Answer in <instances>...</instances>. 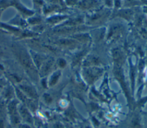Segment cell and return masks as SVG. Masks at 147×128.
<instances>
[{
  "instance_id": "cell-2",
  "label": "cell",
  "mask_w": 147,
  "mask_h": 128,
  "mask_svg": "<svg viewBox=\"0 0 147 128\" xmlns=\"http://www.w3.org/2000/svg\"><path fill=\"white\" fill-rule=\"evenodd\" d=\"M17 102L16 100L11 102L8 106V111L10 115L11 121L13 123L17 125L20 122V118L17 108Z\"/></svg>"
},
{
  "instance_id": "cell-6",
  "label": "cell",
  "mask_w": 147,
  "mask_h": 128,
  "mask_svg": "<svg viewBox=\"0 0 147 128\" xmlns=\"http://www.w3.org/2000/svg\"><path fill=\"white\" fill-rule=\"evenodd\" d=\"M7 128H10V127H7Z\"/></svg>"
},
{
  "instance_id": "cell-1",
  "label": "cell",
  "mask_w": 147,
  "mask_h": 128,
  "mask_svg": "<svg viewBox=\"0 0 147 128\" xmlns=\"http://www.w3.org/2000/svg\"><path fill=\"white\" fill-rule=\"evenodd\" d=\"M17 55L21 63L29 71H34V65H33L32 61L30 60L29 56L24 50H18L17 52Z\"/></svg>"
},
{
  "instance_id": "cell-5",
  "label": "cell",
  "mask_w": 147,
  "mask_h": 128,
  "mask_svg": "<svg viewBox=\"0 0 147 128\" xmlns=\"http://www.w3.org/2000/svg\"><path fill=\"white\" fill-rule=\"evenodd\" d=\"M0 128H5V121L2 117H0Z\"/></svg>"
},
{
  "instance_id": "cell-4",
  "label": "cell",
  "mask_w": 147,
  "mask_h": 128,
  "mask_svg": "<svg viewBox=\"0 0 147 128\" xmlns=\"http://www.w3.org/2000/svg\"><path fill=\"white\" fill-rule=\"evenodd\" d=\"M19 112L21 116L25 121L28 122H32V117L30 115V114L29 113V111L27 110V108L25 106H21L19 108Z\"/></svg>"
},
{
  "instance_id": "cell-3",
  "label": "cell",
  "mask_w": 147,
  "mask_h": 128,
  "mask_svg": "<svg viewBox=\"0 0 147 128\" xmlns=\"http://www.w3.org/2000/svg\"><path fill=\"white\" fill-rule=\"evenodd\" d=\"M20 88L26 94V95L32 99H36L38 98V95L36 90L30 86L26 85H21L20 86Z\"/></svg>"
}]
</instances>
